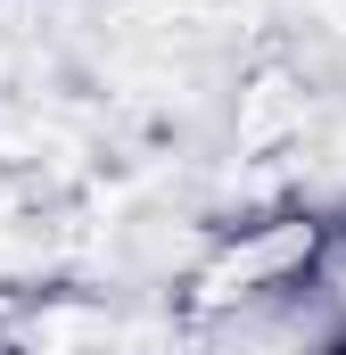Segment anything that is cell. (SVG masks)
<instances>
[{"label":"cell","mask_w":346,"mask_h":355,"mask_svg":"<svg viewBox=\"0 0 346 355\" xmlns=\"http://www.w3.org/2000/svg\"><path fill=\"white\" fill-rule=\"evenodd\" d=\"M313 248H322V232H313V223H256L248 240H231L223 257H206V265H198L190 306H239V297L272 289V281H289Z\"/></svg>","instance_id":"6da1fadb"}]
</instances>
